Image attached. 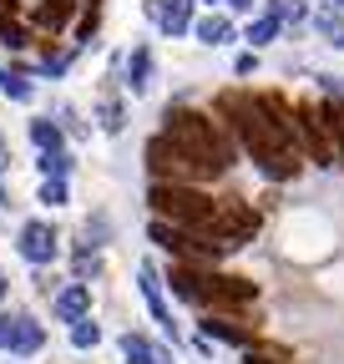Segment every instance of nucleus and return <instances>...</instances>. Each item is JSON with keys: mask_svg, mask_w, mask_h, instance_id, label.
<instances>
[{"mask_svg": "<svg viewBox=\"0 0 344 364\" xmlns=\"http://www.w3.org/2000/svg\"><path fill=\"white\" fill-rule=\"evenodd\" d=\"M137 289H142V304L152 309V318L162 324V334H167V339H178V318H172V309H167V294H162V273H157L152 263H142V268H137Z\"/></svg>", "mask_w": 344, "mask_h": 364, "instance_id": "nucleus-6", "label": "nucleus"}, {"mask_svg": "<svg viewBox=\"0 0 344 364\" xmlns=\"http://www.w3.org/2000/svg\"><path fill=\"white\" fill-rule=\"evenodd\" d=\"M6 349L21 354V359H31V354L46 349V329H41L31 314H16V318H11V344H6Z\"/></svg>", "mask_w": 344, "mask_h": 364, "instance_id": "nucleus-8", "label": "nucleus"}, {"mask_svg": "<svg viewBox=\"0 0 344 364\" xmlns=\"http://www.w3.org/2000/svg\"><path fill=\"white\" fill-rule=\"evenodd\" d=\"M193 31H198L203 46H223V41H233V21H228V16H203Z\"/></svg>", "mask_w": 344, "mask_h": 364, "instance_id": "nucleus-14", "label": "nucleus"}, {"mask_svg": "<svg viewBox=\"0 0 344 364\" xmlns=\"http://www.w3.org/2000/svg\"><path fill=\"white\" fill-rule=\"evenodd\" d=\"M6 294H11V284H6V273H0V304H6Z\"/></svg>", "mask_w": 344, "mask_h": 364, "instance_id": "nucleus-30", "label": "nucleus"}, {"mask_svg": "<svg viewBox=\"0 0 344 364\" xmlns=\"http://www.w3.org/2000/svg\"><path fill=\"white\" fill-rule=\"evenodd\" d=\"M203 334H213V339H223V344H248V329H238L233 318H223V314H213V318H203Z\"/></svg>", "mask_w": 344, "mask_h": 364, "instance_id": "nucleus-15", "label": "nucleus"}, {"mask_svg": "<svg viewBox=\"0 0 344 364\" xmlns=\"http://www.w3.org/2000/svg\"><path fill=\"white\" fill-rule=\"evenodd\" d=\"M66 329H71V344H76V349H97V344H102V324H97L92 314L76 318V324H66Z\"/></svg>", "mask_w": 344, "mask_h": 364, "instance_id": "nucleus-17", "label": "nucleus"}, {"mask_svg": "<svg viewBox=\"0 0 344 364\" xmlns=\"http://www.w3.org/2000/svg\"><path fill=\"white\" fill-rule=\"evenodd\" d=\"M16 248H21V258L31 263V268H46V263H56V253H61V238H56V228L51 223H21V233H16Z\"/></svg>", "mask_w": 344, "mask_h": 364, "instance_id": "nucleus-5", "label": "nucleus"}, {"mask_svg": "<svg viewBox=\"0 0 344 364\" xmlns=\"http://www.w3.org/2000/svg\"><path fill=\"white\" fill-rule=\"evenodd\" d=\"M41 172L46 177H71V157L66 152H41Z\"/></svg>", "mask_w": 344, "mask_h": 364, "instance_id": "nucleus-24", "label": "nucleus"}, {"mask_svg": "<svg viewBox=\"0 0 344 364\" xmlns=\"http://www.w3.org/2000/svg\"><path fill=\"white\" fill-rule=\"evenodd\" d=\"M314 31H319L324 41L344 46V16H339V6H319V11H314Z\"/></svg>", "mask_w": 344, "mask_h": 364, "instance_id": "nucleus-16", "label": "nucleus"}, {"mask_svg": "<svg viewBox=\"0 0 344 364\" xmlns=\"http://www.w3.org/2000/svg\"><path fill=\"white\" fill-rule=\"evenodd\" d=\"M66 11H71V0H36L31 21H36L41 31H61V26H66Z\"/></svg>", "mask_w": 344, "mask_h": 364, "instance_id": "nucleus-11", "label": "nucleus"}, {"mask_svg": "<svg viewBox=\"0 0 344 364\" xmlns=\"http://www.w3.org/2000/svg\"><path fill=\"white\" fill-rule=\"evenodd\" d=\"M97 122H102L107 132H122V127H127V112H122V102H102V107H97Z\"/></svg>", "mask_w": 344, "mask_h": 364, "instance_id": "nucleus-22", "label": "nucleus"}, {"mask_svg": "<svg viewBox=\"0 0 344 364\" xmlns=\"http://www.w3.org/2000/svg\"><path fill=\"white\" fill-rule=\"evenodd\" d=\"M31 147L36 152H61V127L51 117H36L31 122Z\"/></svg>", "mask_w": 344, "mask_h": 364, "instance_id": "nucleus-13", "label": "nucleus"}, {"mask_svg": "<svg viewBox=\"0 0 344 364\" xmlns=\"http://www.w3.org/2000/svg\"><path fill=\"white\" fill-rule=\"evenodd\" d=\"M102 273V258H97V248L86 243V248H76V279H97Z\"/></svg>", "mask_w": 344, "mask_h": 364, "instance_id": "nucleus-21", "label": "nucleus"}, {"mask_svg": "<svg viewBox=\"0 0 344 364\" xmlns=\"http://www.w3.org/2000/svg\"><path fill=\"white\" fill-rule=\"evenodd\" d=\"M147 172L157 182H193V188L213 177L193 152H183L178 142H172V136H152V142H147Z\"/></svg>", "mask_w": 344, "mask_h": 364, "instance_id": "nucleus-4", "label": "nucleus"}, {"mask_svg": "<svg viewBox=\"0 0 344 364\" xmlns=\"http://www.w3.org/2000/svg\"><path fill=\"white\" fill-rule=\"evenodd\" d=\"M167 284H172V294H178L183 304H198V309H233V304H253V284L248 279H223V273H208V268H198V263H178L167 273Z\"/></svg>", "mask_w": 344, "mask_h": 364, "instance_id": "nucleus-1", "label": "nucleus"}, {"mask_svg": "<svg viewBox=\"0 0 344 364\" xmlns=\"http://www.w3.org/2000/svg\"><path fill=\"white\" fill-rule=\"evenodd\" d=\"M162 136H172L183 152H193L213 177L218 172H228V162H233V147H228V136L218 132V122H208L203 112H167V127H162Z\"/></svg>", "mask_w": 344, "mask_h": 364, "instance_id": "nucleus-2", "label": "nucleus"}, {"mask_svg": "<svg viewBox=\"0 0 344 364\" xmlns=\"http://www.w3.org/2000/svg\"><path fill=\"white\" fill-rule=\"evenodd\" d=\"M127 86H132V91H147L152 86V51H147V46H137L132 61H127Z\"/></svg>", "mask_w": 344, "mask_h": 364, "instance_id": "nucleus-12", "label": "nucleus"}, {"mask_svg": "<svg viewBox=\"0 0 344 364\" xmlns=\"http://www.w3.org/2000/svg\"><path fill=\"white\" fill-rule=\"evenodd\" d=\"M274 36H279V21H274V16H258V21L248 26V41H253V46H269Z\"/></svg>", "mask_w": 344, "mask_h": 364, "instance_id": "nucleus-23", "label": "nucleus"}, {"mask_svg": "<svg viewBox=\"0 0 344 364\" xmlns=\"http://www.w3.org/2000/svg\"><path fill=\"white\" fill-rule=\"evenodd\" d=\"M147 16L162 36H183L193 31V0H147Z\"/></svg>", "mask_w": 344, "mask_h": 364, "instance_id": "nucleus-7", "label": "nucleus"}, {"mask_svg": "<svg viewBox=\"0 0 344 364\" xmlns=\"http://www.w3.org/2000/svg\"><path fill=\"white\" fill-rule=\"evenodd\" d=\"M0 41H6L11 51H26V46H31V31H26L21 21H0Z\"/></svg>", "mask_w": 344, "mask_h": 364, "instance_id": "nucleus-20", "label": "nucleus"}, {"mask_svg": "<svg viewBox=\"0 0 344 364\" xmlns=\"http://www.w3.org/2000/svg\"><path fill=\"white\" fill-rule=\"evenodd\" d=\"M122 359L127 364H172V354L162 344H152L147 334H122Z\"/></svg>", "mask_w": 344, "mask_h": 364, "instance_id": "nucleus-10", "label": "nucleus"}, {"mask_svg": "<svg viewBox=\"0 0 344 364\" xmlns=\"http://www.w3.org/2000/svg\"><path fill=\"white\" fill-rule=\"evenodd\" d=\"M86 314H92V289H86V284H66L56 294V318H61V324H76V318H86Z\"/></svg>", "mask_w": 344, "mask_h": 364, "instance_id": "nucleus-9", "label": "nucleus"}, {"mask_svg": "<svg viewBox=\"0 0 344 364\" xmlns=\"http://www.w3.org/2000/svg\"><path fill=\"white\" fill-rule=\"evenodd\" d=\"M11 344V314H0V349Z\"/></svg>", "mask_w": 344, "mask_h": 364, "instance_id": "nucleus-26", "label": "nucleus"}, {"mask_svg": "<svg viewBox=\"0 0 344 364\" xmlns=\"http://www.w3.org/2000/svg\"><path fill=\"white\" fill-rule=\"evenodd\" d=\"M0 91H6L11 102H31V86H26L21 71H0Z\"/></svg>", "mask_w": 344, "mask_h": 364, "instance_id": "nucleus-19", "label": "nucleus"}, {"mask_svg": "<svg viewBox=\"0 0 344 364\" xmlns=\"http://www.w3.org/2000/svg\"><path fill=\"white\" fill-rule=\"evenodd\" d=\"M248 364H279V359H264V354H248Z\"/></svg>", "mask_w": 344, "mask_h": 364, "instance_id": "nucleus-29", "label": "nucleus"}, {"mask_svg": "<svg viewBox=\"0 0 344 364\" xmlns=\"http://www.w3.org/2000/svg\"><path fill=\"white\" fill-rule=\"evenodd\" d=\"M208 6H218V0H208Z\"/></svg>", "mask_w": 344, "mask_h": 364, "instance_id": "nucleus-33", "label": "nucleus"}, {"mask_svg": "<svg viewBox=\"0 0 344 364\" xmlns=\"http://www.w3.org/2000/svg\"><path fill=\"white\" fill-rule=\"evenodd\" d=\"M147 203H152V213H157L162 223L188 228V233H203V238H208L213 218H218V198L198 193L193 182H152Z\"/></svg>", "mask_w": 344, "mask_h": 364, "instance_id": "nucleus-3", "label": "nucleus"}, {"mask_svg": "<svg viewBox=\"0 0 344 364\" xmlns=\"http://www.w3.org/2000/svg\"><path fill=\"white\" fill-rule=\"evenodd\" d=\"M228 6H233V11H253V0H228Z\"/></svg>", "mask_w": 344, "mask_h": 364, "instance_id": "nucleus-28", "label": "nucleus"}, {"mask_svg": "<svg viewBox=\"0 0 344 364\" xmlns=\"http://www.w3.org/2000/svg\"><path fill=\"white\" fill-rule=\"evenodd\" d=\"M0 208H11V198H6V188H0Z\"/></svg>", "mask_w": 344, "mask_h": 364, "instance_id": "nucleus-31", "label": "nucleus"}, {"mask_svg": "<svg viewBox=\"0 0 344 364\" xmlns=\"http://www.w3.org/2000/svg\"><path fill=\"white\" fill-rule=\"evenodd\" d=\"M66 198H71L66 177H46V182H41V203H46V208H66Z\"/></svg>", "mask_w": 344, "mask_h": 364, "instance_id": "nucleus-18", "label": "nucleus"}, {"mask_svg": "<svg viewBox=\"0 0 344 364\" xmlns=\"http://www.w3.org/2000/svg\"><path fill=\"white\" fill-rule=\"evenodd\" d=\"M329 6H344V0H329Z\"/></svg>", "mask_w": 344, "mask_h": 364, "instance_id": "nucleus-32", "label": "nucleus"}, {"mask_svg": "<svg viewBox=\"0 0 344 364\" xmlns=\"http://www.w3.org/2000/svg\"><path fill=\"white\" fill-rule=\"evenodd\" d=\"M11 167V147H6V136H0V172Z\"/></svg>", "mask_w": 344, "mask_h": 364, "instance_id": "nucleus-27", "label": "nucleus"}, {"mask_svg": "<svg viewBox=\"0 0 344 364\" xmlns=\"http://www.w3.org/2000/svg\"><path fill=\"white\" fill-rule=\"evenodd\" d=\"M269 16H274L279 26H284V21H304V0H274Z\"/></svg>", "mask_w": 344, "mask_h": 364, "instance_id": "nucleus-25", "label": "nucleus"}]
</instances>
